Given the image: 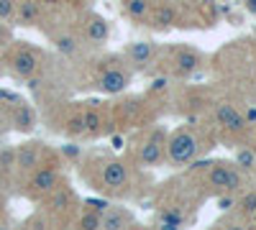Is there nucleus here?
I'll use <instances>...</instances> for the list:
<instances>
[{
  "mask_svg": "<svg viewBox=\"0 0 256 230\" xmlns=\"http://www.w3.org/2000/svg\"><path fill=\"white\" fill-rule=\"evenodd\" d=\"M92 172L98 177H88L92 182L95 190L105 192V195H116L123 197L128 195V184H131V174H128V164L123 159H113V156H92Z\"/></svg>",
  "mask_w": 256,
  "mask_h": 230,
  "instance_id": "f257e3e1",
  "label": "nucleus"
},
{
  "mask_svg": "<svg viewBox=\"0 0 256 230\" xmlns=\"http://www.w3.org/2000/svg\"><path fill=\"white\" fill-rule=\"evenodd\" d=\"M200 172L205 174V187H210L216 195L220 192H233V195H241L244 187L248 182V177L238 169L233 161H200Z\"/></svg>",
  "mask_w": 256,
  "mask_h": 230,
  "instance_id": "f03ea898",
  "label": "nucleus"
},
{
  "mask_svg": "<svg viewBox=\"0 0 256 230\" xmlns=\"http://www.w3.org/2000/svg\"><path fill=\"white\" fill-rule=\"evenodd\" d=\"M134 79V72L126 67V61L120 54H110L105 56L98 69H95V77L90 79V87L105 92V95H120L128 90V85H131Z\"/></svg>",
  "mask_w": 256,
  "mask_h": 230,
  "instance_id": "7ed1b4c3",
  "label": "nucleus"
},
{
  "mask_svg": "<svg viewBox=\"0 0 256 230\" xmlns=\"http://www.w3.org/2000/svg\"><path fill=\"white\" fill-rule=\"evenodd\" d=\"M202 146V133L195 131L192 125H180L172 133H166V161L169 166H184L200 156Z\"/></svg>",
  "mask_w": 256,
  "mask_h": 230,
  "instance_id": "20e7f679",
  "label": "nucleus"
},
{
  "mask_svg": "<svg viewBox=\"0 0 256 230\" xmlns=\"http://www.w3.org/2000/svg\"><path fill=\"white\" fill-rule=\"evenodd\" d=\"M136 164L141 169H154V166L166 161V131L164 128H152L138 136L136 141Z\"/></svg>",
  "mask_w": 256,
  "mask_h": 230,
  "instance_id": "39448f33",
  "label": "nucleus"
},
{
  "mask_svg": "<svg viewBox=\"0 0 256 230\" xmlns=\"http://www.w3.org/2000/svg\"><path fill=\"white\" fill-rule=\"evenodd\" d=\"M164 54H166V69L164 72L169 77H180V79L195 77L205 64L202 51L192 49V46H184V44L182 46H169V49H164Z\"/></svg>",
  "mask_w": 256,
  "mask_h": 230,
  "instance_id": "423d86ee",
  "label": "nucleus"
},
{
  "mask_svg": "<svg viewBox=\"0 0 256 230\" xmlns=\"http://www.w3.org/2000/svg\"><path fill=\"white\" fill-rule=\"evenodd\" d=\"M210 118H212V125L223 133V136H238L244 138L248 131H254L251 125L246 123L244 113L233 105L228 100H216L210 105Z\"/></svg>",
  "mask_w": 256,
  "mask_h": 230,
  "instance_id": "0eeeda50",
  "label": "nucleus"
},
{
  "mask_svg": "<svg viewBox=\"0 0 256 230\" xmlns=\"http://www.w3.org/2000/svg\"><path fill=\"white\" fill-rule=\"evenodd\" d=\"M126 67L131 69L134 74H144V72H152V67L156 64L159 59V46L154 41H134L120 51Z\"/></svg>",
  "mask_w": 256,
  "mask_h": 230,
  "instance_id": "6e6552de",
  "label": "nucleus"
},
{
  "mask_svg": "<svg viewBox=\"0 0 256 230\" xmlns=\"http://www.w3.org/2000/svg\"><path fill=\"white\" fill-rule=\"evenodd\" d=\"M62 184V172L59 166L52 161V164H41L31 172V179H28V192L31 197L36 200H44L49 192H54L56 187Z\"/></svg>",
  "mask_w": 256,
  "mask_h": 230,
  "instance_id": "1a4fd4ad",
  "label": "nucleus"
},
{
  "mask_svg": "<svg viewBox=\"0 0 256 230\" xmlns=\"http://www.w3.org/2000/svg\"><path fill=\"white\" fill-rule=\"evenodd\" d=\"M44 200H46V210L56 218H70V215L80 213V207H77L80 200H77V195H74V190L70 184H59L56 190L49 192Z\"/></svg>",
  "mask_w": 256,
  "mask_h": 230,
  "instance_id": "9d476101",
  "label": "nucleus"
},
{
  "mask_svg": "<svg viewBox=\"0 0 256 230\" xmlns=\"http://www.w3.org/2000/svg\"><path fill=\"white\" fill-rule=\"evenodd\" d=\"M38 67H41V56H38V51L31 49V46H18V49L8 56V69H10V74L18 77V79L34 77V74L38 72Z\"/></svg>",
  "mask_w": 256,
  "mask_h": 230,
  "instance_id": "9b49d317",
  "label": "nucleus"
},
{
  "mask_svg": "<svg viewBox=\"0 0 256 230\" xmlns=\"http://www.w3.org/2000/svg\"><path fill=\"white\" fill-rule=\"evenodd\" d=\"M110 38V23L100 13L88 10L82 15V41L88 46H102Z\"/></svg>",
  "mask_w": 256,
  "mask_h": 230,
  "instance_id": "f8f14e48",
  "label": "nucleus"
},
{
  "mask_svg": "<svg viewBox=\"0 0 256 230\" xmlns=\"http://www.w3.org/2000/svg\"><path fill=\"white\" fill-rule=\"evenodd\" d=\"M8 125L13 131H18V133H31L36 128V113H34V108L28 105V102H24L20 97L16 102H10Z\"/></svg>",
  "mask_w": 256,
  "mask_h": 230,
  "instance_id": "ddd939ff",
  "label": "nucleus"
},
{
  "mask_svg": "<svg viewBox=\"0 0 256 230\" xmlns=\"http://www.w3.org/2000/svg\"><path fill=\"white\" fill-rule=\"evenodd\" d=\"M105 125H110L105 102H88V108H84V133L90 138H98L108 131Z\"/></svg>",
  "mask_w": 256,
  "mask_h": 230,
  "instance_id": "4468645a",
  "label": "nucleus"
},
{
  "mask_svg": "<svg viewBox=\"0 0 256 230\" xmlns=\"http://www.w3.org/2000/svg\"><path fill=\"white\" fill-rule=\"evenodd\" d=\"M44 164V143L38 141H28V143H20L16 149V166L20 172H34L36 166Z\"/></svg>",
  "mask_w": 256,
  "mask_h": 230,
  "instance_id": "2eb2a0df",
  "label": "nucleus"
},
{
  "mask_svg": "<svg viewBox=\"0 0 256 230\" xmlns=\"http://www.w3.org/2000/svg\"><path fill=\"white\" fill-rule=\"evenodd\" d=\"M146 23L154 31H169V28H174L180 23V10H177L174 3H166V0L164 3H154L152 15H148Z\"/></svg>",
  "mask_w": 256,
  "mask_h": 230,
  "instance_id": "dca6fc26",
  "label": "nucleus"
},
{
  "mask_svg": "<svg viewBox=\"0 0 256 230\" xmlns=\"http://www.w3.org/2000/svg\"><path fill=\"white\" fill-rule=\"evenodd\" d=\"M152 8L154 0H120V10L134 26H144L152 15Z\"/></svg>",
  "mask_w": 256,
  "mask_h": 230,
  "instance_id": "f3484780",
  "label": "nucleus"
},
{
  "mask_svg": "<svg viewBox=\"0 0 256 230\" xmlns=\"http://www.w3.org/2000/svg\"><path fill=\"white\" fill-rule=\"evenodd\" d=\"M131 225H134V215L128 213L126 207L108 205V210L102 213V223H100L102 230H123V228H131Z\"/></svg>",
  "mask_w": 256,
  "mask_h": 230,
  "instance_id": "a211bd4d",
  "label": "nucleus"
},
{
  "mask_svg": "<svg viewBox=\"0 0 256 230\" xmlns=\"http://www.w3.org/2000/svg\"><path fill=\"white\" fill-rule=\"evenodd\" d=\"M54 49H56L62 56L74 59V56H80V51H82V36H77V33H72V31L56 33V36H54Z\"/></svg>",
  "mask_w": 256,
  "mask_h": 230,
  "instance_id": "6ab92c4d",
  "label": "nucleus"
},
{
  "mask_svg": "<svg viewBox=\"0 0 256 230\" xmlns=\"http://www.w3.org/2000/svg\"><path fill=\"white\" fill-rule=\"evenodd\" d=\"M16 20L20 26H36L41 20V0H20L16 8Z\"/></svg>",
  "mask_w": 256,
  "mask_h": 230,
  "instance_id": "aec40b11",
  "label": "nucleus"
},
{
  "mask_svg": "<svg viewBox=\"0 0 256 230\" xmlns=\"http://www.w3.org/2000/svg\"><path fill=\"white\" fill-rule=\"evenodd\" d=\"M64 133H67L70 138L88 136V133H84V108H77L74 113L67 115V120H64Z\"/></svg>",
  "mask_w": 256,
  "mask_h": 230,
  "instance_id": "412c9836",
  "label": "nucleus"
},
{
  "mask_svg": "<svg viewBox=\"0 0 256 230\" xmlns=\"http://www.w3.org/2000/svg\"><path fill=\"white\" fill-rule=\"evenodd\" d=\"M102 223V213H98L95 207H82V213L77 218V228H84V230H92V228H100Z\"/></svg>",
  "mask_w": 256,
  "mask_h": 230,
  "instance_id": "4be33fe9",
  "label": "nucleus"
},
{
  "mask_svg": "<svg viewBox=\"0 0 256 230\" xmlns=\"http://www.w3.org/2000/svg\"><path fill=\"white\" fill-rule=\"evenodd\" d=\"M169 87H172V77H169L166 72L162 74V77H156L154 82H152V95H164V92H169Z\"/></svg>",
  "mask_w": 256,
  "mask_h": 230,
  "instance_id": "5701e85b",
  "label": "nucleus"
},
{
  "mask_svg": "<svg viewBox=\"0 0 256 230\" xmlns=\"http://www.w3.org/2000/svg\"><path fill=\"white\" fill-rule=\"evenodd\" d=\"M16 8H18V3L16 0H0V20H16Z\"/></svg>",
  "mask_w": 256,
  "mask_h": 230,
  "instance_id": "b1692460",
  "label": "nucleus"
},
{
  "mask_svg": "<svg viewBox=\"0 0 256 230\" xmlns=\"http://www.w3.org/2000/svg\"><path fill=\"white\" fill-rule=\"evenodd\" d=\"M13 166H16V149H3L0 151V169L10 172Z\"/></svg>",
  "mask_w": 256,
  "mask_h": 230,
  "instance_id": "393cba45",
  "label": "nucleus"
},
{
  "mask_svg": "<svg viewBox=\"0 0 256 230\" xmlns=\"http://www.w3.org/2000/svg\"><path fill=\"white\" fill-rule=\"evenodd\" d=\"M64 159H70V161H80L82 159V146L77 143H67V146H62V151H59Z\"/></svg>",
  "mask_w": 256,
  "mask_h": 230,
  "instance_id": "a878e982",
  "label": "nucleus"
},
{
  "mask_svg": "<svg viewBox=\"0 0 256 230\" xmlns=\"http://www.w3.org/2000/svg\"><path fill=\"white\" fill-rule=\"evenodd\" d=\"M8 41H10V31L6 26V20H0V46H8Z\"/></svg>",
  "mask_w": 256,
  "mask_h": 230,
  "instance_id": "bb28decb",
  "label": "nucleus"
},
{
  "mask_svg": "<svg viewBox=\"0 0 256 230\" xmlns=\"http://www.w3.org/2000/svg\"><path fill=\"white\" fill-rule=\"evenodd\" d=\"M241 113H244L246 123H248L251 128H254V125H256V108H246V110H241Z\"/></svg>",
  "mask_w": 256,
  "mask_h": 230,
  "instance_id": "cd10ccee",
  "label": "nucleus"
},
{
  "mask_svg": "<svg viewBox=\"0 0 256 230\" xmlns=\"http://www.w3.org/2000/svg\"><path fill=\"white\" fill-rule=\"evenodd\" d=\"M241 5L246 8V13H248V15H254V18H256V0H241Z\"/></svg>",
  "mask_w": 256,
  "mask_h": 230,
  "instance_id": "c85d7f7f",
  "label": "nucleus"
},
{
  "mask_svg": "<svg viewBox=\"0 0 256 230\" xmlns=\"http://www.w3.org/2000/svg\"><path fill=\"white\" fill-rule=\"evenodd\" d=\"M6 64H8V59L3 56V51H0V77H3V72H6Z\"/></svg>",
  "mask_w": 256,
  "mask_h": 230,
  "instance_id": "c756f323",
  "label": "nucleus"
},
{
  "mask_svg": "<svg viewBox=\"0 0 256 230\" xmlns=\"http://www.w3.org/2000/svg\"><path fill=\"white\" fill-rule=\"evenodd\" d=\"M59 3H64V0H41V5H59Z\"/></svg>",
  "mask_w": 256,
  "mask_h": 230,
  "instance_id": "7c9ffc66",
  "label": "nucleus"
},
{
  "mask_svg": "<svg viewBox=\"0 0 256 230\" xmlns=\"http://www.w3.org/2000/svg\"><path fill=\"white\" fill-rule=\"evenodd\" d=\"M0 197H3V182H0Z\"/></svg>",
  "mask_w": 256,
  "mask_h": 230,
  "instance_id": "2f4dec72",
  "label": "nucleus"
},
{
  "mask_svg": "<svg viewBox=\"0 0 256 230\" xmlns=\"http://www.w3.org/2000/svg\"><path fill=\"white\" fill-rule=\"evenodd\" d=\"M254 133H256V125H254Z\"/></svg>",
  "mask_w": 256,
  "mask_h": 230,
  "instance_id": "473e14b6",
  "label": "nucleus"
}]
</instances>
